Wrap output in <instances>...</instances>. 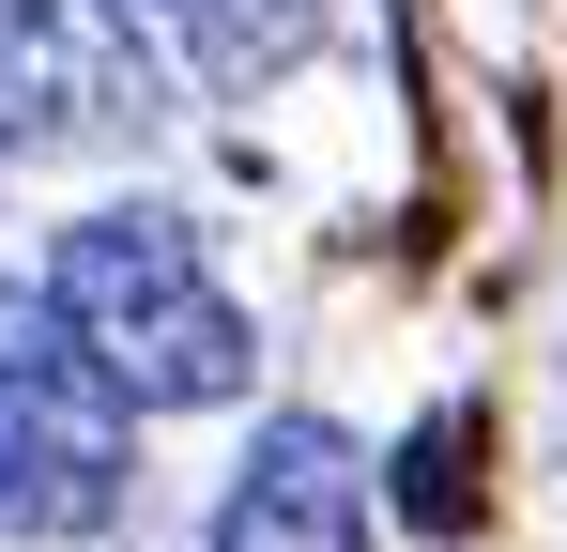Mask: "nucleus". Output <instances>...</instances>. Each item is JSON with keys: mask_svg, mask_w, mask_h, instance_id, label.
Masks as SVG:
<instances>
[{"mask_svg": "<svg viewBox=\"0 0 567 552\" xmlns=\"http://www.w3.org/2000/svg\"><path fill=\"white\" fill-rule=\"evenodd\" d=\"M31 307L93 354V384L123 415H199V399H246V384H261V338H246L230 276L199 262V231L154 215V200H107L78 231H47Z\"/></svg>", "mask_w": 567, "mask_h": 552, "instance_id": "obj_1", "label": "nucleus"}, {"mask_svg": "<svg viewBox=\"0 0 567 552\" xmlns=\"http://www.w3.org/2000/svg\"><path fill=\"white\" fill-rule=\"evenodd\" d=\"M123 476H138V415L31 292H0V538H107Z\"/></svg>", "mask_w": 567, "mask_h": 552, "instance_id": "obj_2", "label": "nucleus"}, {"mask_svg": "<svg viewBox=\"0 0 567 552\" xmlns=\"http://www.w3.org/2000/svg\"><path fill=\"white\" fill-rule=\"evenodd\" d=\"M138 123H154V62L107 0H0V154H78Z\"/></svg>", "mask_w": 567, "mask_h": 552, "instance_id": "obj_3", "label": "nucleus"}, {"mask_svg": "<svg viewBox=\"0 0 567 552\" xmlns=\"http://www.w3.org/2000/svg\"><path fill=\"white\" fill-rule=\"evenodd\" d=\"M369 538H383V491L338 415H277L215 507V552H369Z\"/></svg>", "mask_w": 567, "mask_h": 552, "instance_id": "obj_4", "label": "nucleus"}, {"mask_svg": "<svg viewBox=\"0 0 567 552\" xmlns=\"http://www.w3.org/2000/svg\"><path fill=\"white\" fill-rule=\"evenodd\" d=\"M169 78H199V92H277L307 47H322V0H107Z\"/></svg>", "mask_w": 567, "mask_h": 552, "instance_id": "obj_5", "label": "nucleus"}, {"mask_svg": "<svg viewBox=\"0 0 567 552\" xmlns=\"http://www.w3.org/2000/svg\"><path fill=\"white\" fill-rule=\"evenodd\" d=\"M383 507H399V522H430V538H445V522H475V399H445V415L399 446Z\"/></svg>", "mask_w": 567, "mask_h": 552, "instance_id": "obj_6", "label": "nucleus"}]
</instances>
